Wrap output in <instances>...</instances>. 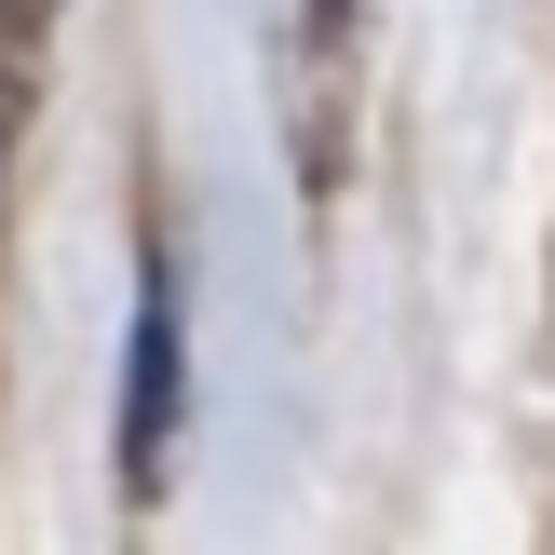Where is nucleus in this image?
I'll return each mask as SVG.
<instances>
[{"label":"nucleus","instance_id":"nucleus-1","mask_svg":"<svg viewBox=\"0 0 555 555\" xmlns=\"http://www.w3.org/2000/svg\"><path fill=\"white\" fill-rule=\"evenodd\" d=\"M177 421H190V325H177V258H135V325H122V421H108V448H122V488L150 502L163 461H177Z\"/></svg>","mask_w":555,"mask_h":555}]
</instances>
